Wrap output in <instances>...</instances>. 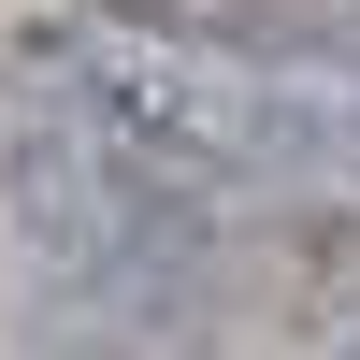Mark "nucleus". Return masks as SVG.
Segmentation results:
<instances>
[{
  "label": "nucleus",
  "instance_id": "1",
  "mask_svg": "<svg viewBox=\"0 0 360 360\" xmlns=\"http://www.w3.org/2000/svg\"><path fill=\"white\" fill-rule=\"evenodd\" d=\"M86 29H101V0H0V86H72V58H86Z\"/></svg>",
  "mask_w": 360,
  "mask_h": 360
},
{
  "label": "nucleus",
  "instance_id": "2",
  "mask_svg": "<svg viewBox=\"0 0 360 360\" xmlns=\"http://www.w3.org/2000/svg\"><path fill=\"white\" fill-rule=\"evenodd\" d=\"M303 360H360V288H332V303L303 317Z\"/></svg>",
  "mask_w": 360,
  "mask_h": 360
}]
</instances>
